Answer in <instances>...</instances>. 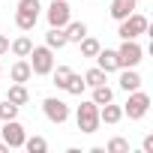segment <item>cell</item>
Masks as SVG:
<instances>
[{"instance_id": "obj_5", "label": "cell", "mask_w": 153, "mask_h": 153, "mask_svg": "<svg viewBox=\"0 0 153 153\" xmlns=\"http://www.w3.org/2000/svg\"><path fill=\"white\" fill-rule=\"evenodd\" d=\"M147 111H150V96H147L141 87L132 90L129 99H126V105H123V117H129V120H141Z\"/></svg>"}, {"instance_id": "obj_12", "label": "cell", "mask_w": 153, "mask_h": 153, "mask_svg": "<svg viewBox=\"0 0 153 153\" xmlns=\"http://www.w3.org/2000/svg\"><path fill=\"white\" fill-rule=\"evenodd\" d=\"M120 72V90H126V93H132V90H138L141 87V75H138V69L132 66V69H117Z\"/></svg>"}, {"instance_id": "obj_25", "label": "cell", "mask_w": 153, "mask_h": 153, "mask_svg": "<svg viewBox=\"0 0 153 153\" xmlns=\"http://www.w3.org/2000/svg\"><path fill=\"white\" fill-rule=\"evenodd\" d=\"M18 105L15 102H9V99H3V102H0V123H3V120H15L18 117Z\"/></svg>"}, {"instance_id": "obj_20", "label": "cell", "mask_w": 153, "mask_h": 153, "mask_svg": "<svg viewBox=\"0 0 153 153\" xmlns=\"http://www.w3.org/2000/svg\"><path fill=\"white\" fill-rule=\"evenodd\" d=\"M84 84H87V87H99V84H108V75H105L99 66H90V69L84 72Z\"/></svg>"}, {"instance_id": "obj_13", "label": "cell", "mask_w": 153, "mask_h": 153, "mask_svg": "<svg viewBox=\"0 0 153 153\" xmlns=\"http://www.w3.org/2000/svg\"><path fill=\"white\" fill-rule=\"evenodd\" d=\"M99 120L108 123V126H114V123L123 120V108L114 105V102H105V105H99Z\"/></svg>"}, {"instance_id": "obj_10", "label": "cell", "mask_w": 153, "mask_h": 153, "mask_svg": "<svg viewBox=\"0 0 153 153\" xmlns=\"http://www.w3.org/2000/svg\"><path fill=\"white\" fill-rule=\"evenodd\" d=\"M96 66H99L105 75L117 72V69H120V63H117V51H114V48H99V54H96Z\"/></svg>"}, {"instance_id": "obj_19", "label": "cell", "mask_w": 153, "mask_h": 153, "mask_svg": "<svg viewBox=\"0 0 153 153\" xmlns=\"http://www.w3.org/2000/svg\"><path fill=\"white\" fill-rule=\"evenodd\" d=\"M93 93H90V102H96V105H105V102H114V90L108 87V84H99V87H90Z\"/></svg>"}, {"instance_id": "obj_8", "label": "cell", "mask_w": 153, "mask_h": 153, "mask_svg": "<svg viewBox=\"0 0 153 153\" xmlns=\"http://www.w3.org/2000/svg\"><path fill=\"white\" fill-rule=\"evenodd\" d=\"M42 111H45V117H48L51 123H66V120H69V105H66L63 99H57V96H48V99L42 102Z\"/></svg>"}, {"instance_id": "obj_17", "label": "cell", "mask_w": 153, "mask_h": 153, "mask_svg": "<svg viewBox=\"0 0 153 153\" xmlns=\"http://www.w3.org/2000/svg\"><path fill=\"white\" fill-rule=\"evenodd\" d=\"M36 21H39V15H33V12H21V9H15V27H18V30H24V33H30V30L36 27Z\"/></svg>"}, {"instance_id": "obj_4", "label": "cell", "mask_w": 153, "mask_h": 153, "mask_svg": "<svg viewBox=\"0 0 153 153\" xmlns=\"http://www.w3.org/2000/svg\"><path fill=\"white\" fill-rule=\"evenodd\" d=\"M114 51H117V63H120V69H132V66H138V63L144 60V48H141L135 39H123L120 48H114Z\"/></svg>"}, {"instance_id": "obj_6", "label": "cell", "mask_w": 153, "mask_h": 153, "mask_svg": "<svg viewBox=\"0 0 153 153\" xmlns=\"http://www.w3.org/2000/svg\"><path fill=\"white\" fill-rule=\"evenodd\" d=\"M0 138L9 144V150H18V147H24L27 129L18 123V117H15V120H3V123H0Z\"/></svg>"}, {"instance_id": "obj_29", "label": "cell", "mask_w": 153, "mask_h": 153, "mask_svg": "<svg viewBox=\"0 0 153 153\" xmlns=\"http://www.w3.org/2000/svg\"><path fill=\"white\" fill-rule=\"evenodd\" d=\"M3 54H9V36L0 33V57H3Z\"/></svg>"}, {"instance_id": "obj_28", "label": "cell", "mask_w": 153, "mask_h": 153, "mask_svg": "<svg viewBox=\"0 0 153 153\" xmlns=\"http://www.w3.org/2000/svg\"><path fill=\"white\" fill-rule=\"evenodd\" d=\"M141 150H144V153H153V135H144V141H141Z\"/></svg>"}, {"instance_id": "obj_15", "label": "cell", "mask_w": 153, "mask_h": 153, "mask_svg": "<svg viewBox=\"0 0 153 153\" xmlns=\"http://www.w3.org/2000/svg\"><path fill=\"white\" fill-rule=\"evenodd\" d=\"M45 45H48L51 51H60V48H66L69 42H66V33H63V27H48V33H45Z\"/></svg>"}, {"instance_id": "obj_23", "label": "cell", "mask_w": 153, "mask_h": 153, "mask_svg": "<svg viewBox=\"0 0 153 153\" xmlns=\"http://www.w3.org/2000/svg\"><path fill=\"white\" fill-rule=\"evenodd\" d=\"M78 45H81V57H96V54H99V48H102V42H99V39H93V36H84Z\"/></svg>"}, {"instance_id": "obj_21", "label": "cell", "mask_w": 153, "mask_h": 153, "mask_svg": "<svg viewBox=\"0 0 153 153\" xmlns=\"http://www.w3.org/2000/svg\"><path fill=\"white\" fill-rule=\"evenodd\" d=\"M63 90H66V93H72V96H81V93L87 90V84H84V75H78V72H72Z\"/></svg>"}, {"instance_id": "obj_11", "label": "cell", "mask_w": 153, "mask_h": 153, "mask_svg": "<svg viewBox=\"0 0 153 153\" xmlns=\"http://www.w3.org/2000/svg\"><path fill=\"white\" fill-rule=\"evenodd\" d=\"M138 9V0H111V6H108V15L114 21H123L126 15H132Z\"/></svg>"}, {"instance_id": "obj_2", "label": "cell", "mask_w": 153, "mask_h": 153, "mask_svg": "<svg viewBox=\"0 0 153 153\" xmlns=\"http://www.w3.org/2000/svg\"><path fill=\"white\" fill-rule=\"evenodd\" d=\"M150 30V21H147V15H141V12H132V15H126L123 21H117V36L120 39H138L141 33H147Z\"/></svg>"}, {"instance_id": "obj_14", "label": "cell", "mask_w": 153, "mask_h": 153, "mask_svg": "<svg viewBox=\"0 0 153 153\" xmlns=\"http://www.w3.org/2000/svg\"><path fill=\"white\" fill-rule=\"evenodd\" d=\"M63 33H66V42H81L84 36H87V24L84 21H66V27H63Z\"/></svg>"}, {"instance_id": "obj_22", "label": "cell", "mask_w": 153, "mask_h": 153, "mask_svg": "<svg viewBox=\"0 0 153 153\" xmlns=\"http://www.w3.org/2000/svg\"><path fill=\"white\" fill-rule=\"evenodd\" d=\"M24 150H27V153H45V150H48V141H45L42 135H27V138H24Z\"/></svg>"}, {"instance_id": "obj_27", "label": "cell", "mask_w": 153, "mask_h": 153, "mask_svg": "<svg viewBox=\"0 0 153 153\" xmlns=\"http://www.w3.org/2000/svg\"><path fill=\"white\" fill-rule=\"evenodd\" d=\"M18 9H21V12H33V15H39L42 3H39V0H18Z\"/></svg>"}, {"instance_id": "obj_9", "label": "cell", "mask_w": 153, "mask_h": 153, "mask_svg": "<svg viewBox=\"0 0 153 153\" xmlns=\"http://www.w3.org/2000/svg\"><path fill=\"white\" fill-rule=\"evenodd\" d=\"M9 78H12V84H27V81L33 78V69H30V60H27V57H18V60L9 66Z\"/></svg>"}, {"instance_id": "obj_18", "label": "cell", "mask_w": 153, "mask_h": 153, "mask_svg": "<svg viewBox=\"0 0 153 153\" xmlns=\"http://www.w3.org/2000/svg\"><path fill=\"white\" fill-rule=\"evenodd\" d=\"M30 48H33V39H30V36H18V39L9 42V51H12L15 57H27Z\"/></svg>"}, {"instance_id": "obj_26", "label": "cell", "mask_w": 153, "mask_h": 153, "mask_svg": "<svg viewBox=\"0 0 153 153\" xmlns=\"http://www.w3.org/2000/svg\"><path fill=\"white\" fill-rule=\"evenodd\" d=\"M105 153H129V141L117 135V138H111V141L105 144Z\"/></svg>"}, {"instance_id": "obj_3", "label": "cell", "mask_w": 153, "mask_h": 153, "mask_svg": "<svg viewBox=\"0 0 153 153\" xmlns=\"http://www.w3.org/2000/svg\"><path fill=\"white\" fill-rule=\"evenodd\" d=\"M27 60H30L33 75H51V69H54V51L48 45H33Z\"/></svg>"}, {"instance_id": "obj_16", "label": "cell", "mask_w": 153, "mask_h": 153, "mask_svg": "<svg viewBox=\"0 0 153 153\" xmlns=\"http://www.w3.org/2000/svg\"><path fill=\"white\" fill-rule=\"evenodd\" d=\"M6 99H9V102H15L18 108H21V105H27V102H30V90H27V84H12V87L6 90Z\"/></svg>"}, {"instance_id": "obj_30", "label": "cell", "mask_w": 153, "mask_h": 153, "mask_svg": "<svg viewBox=\"0 0 153 153\" xmlns=\"http://www.w3.org/2000/svg\"><path fill=\"white\" fill-rule=\"evenodd\" d=\"M0 78H3V66H0Z\"/></svg>"}, {"instance_id": "obj_7", "label": "cell", "mask_w": 153, "mask_h": 153, "mask_svg": "<svg viewBox=\"0 0 153 153\" xmlns=\"http://www.w3.org/2000/svg\"><path fill=\"white\" fill-rule=\"evenodd\" d=\"M45 18H48V27H66V21L72 18L69 0H51L45 9Z\"/></svg>"}, {"instance_id": "obj_24", "label": "cell", "mask_w": 153, "mask_h": 153, "mask_svg": "<svg viewBox=\"0 0 153 153\" xmlns=\"http://www.w3.org/2000/svg\"><path fill=\"white\" fill-rule=\"evenodd\" d=\"M69 75H72V69L69 66H54L51 69V78H54V87H66V81H69Z\"/></svg>"}, {"instance_id": "obj_1", "label": "cell", "mask_w": 153, "mask_h": 153, "mask_svg": "<svg viewBox=\"0 0 153 153\" xmlns=\"http://www.w3.org/2000/svg\"><path fill=\"white\" fill-rule=\"evenodd\" d=\"M75 123H78V129L87 132V135L99 132V126H102V120H99V105L90 102V99H84L78 108H75Z\"/></svg>"}]
</instances>
